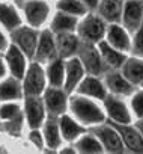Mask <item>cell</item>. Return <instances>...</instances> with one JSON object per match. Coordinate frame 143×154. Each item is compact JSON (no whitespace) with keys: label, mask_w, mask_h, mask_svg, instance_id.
Listing matches in <instances>:
<instances>
[{"label":"cell","mask_w":143,"mask_h":154,"mask_svg":"<svg viewBox=\"0 0 143 154\" xmlns=\"http://www.w3.org/2000/svg\"><path fill=\"white\" fill-rule=\"evenodd\" d=\"M69 107L74 116L83 124H100L104 121V113L101 109L91 100L85 97H73L69 101Z\"/></svg>","instance_id":"1"},{"label":"cell","mask_w":143,"mask_h":154,"mask_svg":"<svg viewBox=\"0 0 143 154\" xmlns=\"http://www.w3.org/2000/svg\"><path fill=\"white\" fill-rule=\"evenodd\" d=\"M94 134L101 142V145L110 151V152H122L124 151V142L115 127L109 125H98L94 128Z\"/></svg>","instance_id":"2"},{"label":"cell","mask_w":143,"mask_h":154,"mask_svg":"<svg viewBox=\"0 0 143 154\" xmlns=\"http://www.w3.org/2000/svg\"><path fill=\"white\" fill-rule=\"evenodd\" d=\"M79 51H80V59L85 63L86 69L97 75L100 72L104 71V60L101 57V53L92 45V42H86L83 45H79Z\"/></svg>","instance_id":"3"},{"label":"cell","mask_w":143,"mask_h":154,"mask_svg":"<svg viewBox=\"0 0 143 154\" xmlns=\"http://www.w3.org/2000/svg\"><path fill=\"white\" fill-rule=\"evenodd\" d=\"M12 39L17 47L24 51L26 56H35V50L38 45V33L29 27H15L12 30Z\"/></svg>","instance_id":"4"},{"label":"cell","mask_w":143,"mask_h":154,"mask_svg":"<svg viewBox=\"0 0 143 154\" xmlns=\"http://www.w3.org/2000/svg\"><path fill=\"white\" fill-rule=\"evenodd\" d=\"M106 32V26L103 23L101 18H98L97 15H89L86 17L80 26H79V35L83 38V41L86 42H95L100 41L103 38Z\"/></svg>","instance_id":"5"},{"label":"cell","mask_w":143,"mask_h":154,"mask_svg":"<svg viewBox=\"0 0 143 154\" xmlns=\"http://www.w3.org/2000/svg\"><path fill=\"white\" fill-rule=\"evenodd\" d=\"M36 60L39 63H48L53 62L57 56V45L53 39V35L50 32H42V35L38 39V45L35 50Z\"/></svg>","instance_id":"6"},{"label":"cell","mask_w":143,"mask_h":154,"mask_svg":"<svg viewBox=\"0 0 143 154\" xmlns=\"http://www.w3.org/2000/svg\"><path fill=\"white\" fill-rule=\"evenodd\" d=\"M44 86H45V77H44V71L39 62L32 63L26 74V80H24L26 95H39L41 92H44Z\"/></svg>","instance_id":"7"},{"label":"cell","mask_w":143,"mask_h":154,"mask_svg":"<svg viewBox=\"0 0 143 154\" xmlns=\"http://www.w3.org/2000/svg\"><path fill=\"white\" fill-rule=\"evenodd\" d=\"M26 18L33 27L42 26L50 14V6L44 2V0H29L24 6Z\"/></svg>","instance_id":"8"},{"label":"cell","mask_w":143,"mask_h":154,"mask_svg":"<svg viewBox=\"0 0 143 154\" xmlns=\"http://www.w3.org/2000/svg\"><path fill=\"white\" fill-rule=\"evenodd\" d=\"M113 127L118 130L122 142L127 145V148H130L134 152H143V136L139 130L128 127L127 124H113Z\"/></svg>","instance_id":"9"},{"label":"cell","mask_w":143,"mask_h":154,"mask_svg":"<svg viewBox=\"0 0 143 154\" xmlns=\"http://www.w3.org/2000/svg\"><path fill=\"white\" fill-rule=\"evenodd\" d=\"M124 24L128 30L134 32L143 21V2L142 0H130L124 8Z\"/></svg>","instance_id":"10"},{"label":"cell","mask_w":143,"mask_h":154,"mask_svg":"<svg viewBox=\"0 0 143 154\" xmlns=\"http://www.w3.org/2000/svg\"><path fill=\"white\" fill-rule=\"evenodd\" d=\"M26 115L29 125L32 128H38L44 121V106L38 95H27L26 100Z\"/></svg>","instance_id":"11"},{"label":"cell","mask_w":143,"mask_h":154,"mask_svg":"<svg viewBox=\"0 0 143 154\" xmlns=\"http://www.w3.org/2000/svg\"><path fill=\"white\" fill-rule=\"evenodd\" d=\"M106 109H107L110 118L115 122L128 124L131 121V116H130V112H128L127 106L115 97H106Z\"/></svg>","instance_id":"12"},{"label":"cell","mask_w":143,"mask_h":154,"mask_svg":"<svg viewBox=\"0 0 143 154\" xmlns=\"http://www.w3.org/2000/svg\"><path fill=\"white\" fill-rule=\"evenodd\" d=\"M44 100H45V106H47L48 112L53 116L63 113L65 109H66V97H65V94L60 89L51 88V89L45 91Z\"/></svg>","instance_id":"13"},{"label":"cell","mask_w":143,"mask_h":154,"mask_svg":"<svg viewBox=\"0 0 143 154\" xmlns=\"http://www.w3.org/2000/svg\"><path fill=\"white\" fill-rule=\"evenodd\" d=\"M83 77V63L80 59H71L65 66V88L73 91Z\"/></svg>","instance_id":"14"},{"label":"cell","mask_w":143,"mask_h":154,"mask_svg":"<svg viewBox=\"0 0 143 154\" xmlns=\"http://www.w3.org/2000/svg\"><path fill=\"white\" fill-rule=\"evenodd\" d=\"M6 60H8V66H9L12 75L15 77V79H21V77L24 75V69H26V60H24L23 51L17 45H12L8 50Z\"/></svg>","instance_id":"15"},{"label":"cell","mask_w":143,"mask_h":154,"mask_svg":"<svg viewBox=\"0 0 143 154\" xmlns=\"http://www.w3.org/2000/svg\"><path fill=\"white\" fill-rule=\"evenodd\" d=\"M124 77L133 85H143V60L128 59L124 62Z\"/></svg>","instance_id":"16"},{"label":"cell","mask_w":143,"mask_h":154,"mask_svg":"<svg viewBox=\"0 0 143 154\" xmlns=\"http://www.w3.org/2000/svg\"><path fill=\"white\" fill-rule=\"evenodd\" d=\"M79 45L80 44H79L77 36L71 35L69 32L59 33V38H57V53L62 57L73 56L76 51H79Z\"/></svg>","instance_id":"17"},{"label":"cell","mask_w":143,"mask_h":154,"mask_svg":"<svg viewBox=\"0 0 143 154\" xmlns=\"http://www.w3.org/2000/svg\"><path fill=\"white\" fill-rule=\"evenodd\" d=\"M106 83L112 92L119 95H130L133 92V83H130L124 75L118 72H110L106 77Z\"/></svg>","instance_id":"18"},{"label":"cell","mask_w":143,"mask_h":154,"mask_svg":"<svg viewBox=\"0 0 143 154\" xmlns=\"http://www.w3.org/2000/svg\"><path fill=\"white\" fill-rule=\"evenodd\" d=\"M107 41L112 47H115L119 51H125L130 48V38L127 35V32L119 27L118 24L110 26L109 32H107Z\"/></svg>","instance_id":"19"},{"label":"cell","mask_w":143,"mask_h":154,"mask_svg":"<svg viewBox=\"0 0 143 154\" xmlns=\"http://www.w3.org/2000/svg\"><path fill=\"white\" fill-rule=\"evenodd\" d=\"M100 53H101L103 60L112 68H119L125 62V56L122 53H119V50L112 47L109 42H101L100 44Z\"/></svg>","instance_id":"20"},{"label":"cell","mask_w":143,"mask_h":154,"mask_svg":"<svg viewBox=\"0 0 143 154\" xmlns=\"http://www.w3.org/2000/svg\"><path fill=\"white\" fill-rule=\"evenodd\" d=\"M100 14L109 21H119L122 15L121 0H100Z\"/></svg>","instance_id":"21"},{"label":"cell","mask_w":143,"mask_h":154,"mask_svg":"<svg viewBox=\"0 0 143 154\" xmlns=\"http://www.w3.org/2000/svg\"><path fill=\"white\" fill-rule=\"evenodd\" d=\"M0 118L8 121V130L9 131H11L12 125H15L17 130H20V127H21V112H20V107L15 103L3 104L0 107Z\"/></svg>","instance_id":"22"},{"label":"cell","mask_w":143,"mask_h":154,"mask_svg":"<svg viewBox=\"0 0 143 154\" xmlns=\"http://www.w3.org/2000/svg\"><path fill=\"white\" fill-rule=\"evenodd\" d=\"M79 91H80V94H85V95H89L94 98H106V89H104L103 83L98 79H95V77L85 79L80 83Z\"/></svg>","instance_id":"23"},{"label":"cell","mask_w":143,"mask_h":154,"mask_svg":"<svg viewBox=\"0 0 143 154\" xmlns=\"http://www.w3.org/2000/svg\"><path fill=\"white\" fill-rule=\"evenodd\" d=\"M0 23H2L6 29L14 30L15 27L20 26L21 18H20L18 12L12 6L5 5V3H0Z\"/></svg>","instance_id":"24"},{"label":"cell","mask_w":143,"mask_h":154,"mask_svg":"<svg viewBox=\"0 0 143 154\" xmlns=\"http://www.w3.org/2000/svg\"><path fill=\"white\" fill-rule=\"evenodd\" d=\"M77 26V20L76 17H73L71 14H66V12H60L57 14L53 21H51V27L54 32L57 33H63V32H71L74 30Z\"/></svg>","instance_id":"25"},{"label":"cell","mask_w":143,"mask_h":154,"mask_svg":"<svg viewBox=\"0 0 143 154\" xmlns=\"http://www.w3.org/2000/svg\"><path fill=\"white\" fill-rule=\"evenodd\" d=\"M60 130H62V136L66 140H74L85 131L80 124H77L73 118H69V116H62L60 118Z\"/></svg>","instance_id":"26"},{"label":"cell","mask_w":143,"mask_h":154,"mask_svg":"<svg viewBox=\"0 0 143 154\" xmlns=\"http://www.w3.org/2000/svg\"><path fill=\"white\" fill-rule=\"evenodd\" d=\"M21 97V86L15 79H8L0 83V100H17Z\"/></svg>","instance_id":"27"},{"label":"cell","mask_w":143,"mask_h":154,"mask_svg":"<svg viewBox=\"0 0 143 154\" xmlns=\"http://www.w3.org/2000/svg\"><path fill=\"white\" fill-rule=\"evenodd\" d=\"M44 140L50 148H57L60 143V131H59V125L54 121V118L47 119L45 127H44Z\"/></svg>","instance_id":"28"},{"label":"cell","mask_w":143,"mask_h":154,"mask_svg":"<svg viewBox=\"0 0 143 154\" xmlns=\"http://www.w3.org/2000/svg\"><path fill=\"white\" fill-rule=\"evenodd\" d=\"M47 74H48L50 83H51L53 86H56V88L60 86V85L65 82V66H63V63L59 62V60H53V62L50 63Z\"/></svg>","instance_id":"29"},{"label":"cell","mask_w":143,"mask_h":154,"mask_svg":"<svg viewBox=\"0 0 143 154\" xmlns=\"http://www.w3.org/2000/svg\"><path fill=\"white\" fill-rule=\"evenodd\" d=\"M57 8L71 15H83L86 12V5L82 0H59Z\"/></svg>","instance_id":"30"},{"label":"cell","mask_w":143,"mask_h":154,"mask_svg":"<svg viewBox=\"0 0 143 154\" xmlns=\"http://www.w3.org/2000/svg\"><path fill=\"white\" fill-rule=\"evenodd\" d=\"M77 148L80 152H101L103 151L101 142L94 136H83L77 142Z\"/></svg>","instance_id":"31"},{"label":"cell","mask_w":143,"mask_h":154,"mask_svg":"<svg viewBox=\"0 0 143 154\" xmlns=\"http://www.w3.org/2000/svg\"><path fill=\"white\" fill-rule=\"evenodd\" d=\"M133 50H134V53H136L137 56L143 57V21H142V24L139 26V29H137V32H136Z\"/></svg>","instance_id":"32"},{"label":"cell","mask_w":143,"mask_h":154,"mask_svg":"<svg viewBox=\"0 0 143 154\" xmlns=\"http://www.w3.org/2000/svg\"><path fill=\"white\" fill-rule=\"evenodd\" d=\"M133 110L139 118H143V91L136 94L133 98Z\"/></svg>","instance_id":"33"},{"label":"cell","mask_w":143,"mask_h":154,"mask_svg":"<svg viewBox=\"0 0 143 154\" xmlns=\"http://www.w3.org/2000/svg\"><path fill=\"white\" fill-rule=\"evenodd\" d=\"M44 136L39 133V131H32L30 133V140L33 142V145H36L38 148H42V145H44V139H42Z\"/></svg>","instance_id":"34"},{"label":"cell","mask_w":143,"mask_h":154,"mask_svg":"<svg viewBox=\"0 0 143 154\" xmlns=\"http://www.w3.org/2000/svg\"><path fill=\"white\" fill-rule=\"evenodd\" d=\"M82 2L85 3V5H88V6H91V8H95L98 3H100V0H82Z\"/></svg>","instance_id":"35"},{"label":"cell","mask_w":143,"mask_h":154,"mask_svg":"<svg viewBox=\"0 0 143 154\" xmlns=\"http://www.w3.org/2000/svg\"><path fill=\"white\" fill-rule=\"evenodd\" d=\"M6 47V39H5V36H3V33L0 32V50H3Z\"/></svg>","instance_id":"36"},{"label":"cell","mask_w":143,"mask_h":154,"mask_svg":"<svg viewBox=\"0 0 143 154\" xmlns=\"http://www.w3.org/2000/svg\"><path fill=\"white\" fill-rule=\"evenodd\" d=\"M5 72H6L5 63H3V60H2V59H0V77H3V75H5Z\"/></svg>","instance_id":"37"},{"label":"cell","mask_w":143,"mask_h":154,"mask_svg":"<svg viewBox=\"0 0 143 154\" xmlns=\"http://www.w3.org/2000/svg\"><path fill=\"white\" fill-rule=\"evenodd\" d=\"M137 128H139V131L142 133V136H143V118L137 122Z\"/></svg>","instance_id":"38"},{"label":"cell","mask_w":143,"mask_h":154,"mask_svg":"<svg viewBox=\"0 0 143 154\" xmlns=\"http://www.w3.org/2000/svg\"><path fill=\"white\" fill-rule=\"evenodd\" d=\"M62 152H74V149H63Z\"/></svg>","instance_id":"39"}]
</instances>
